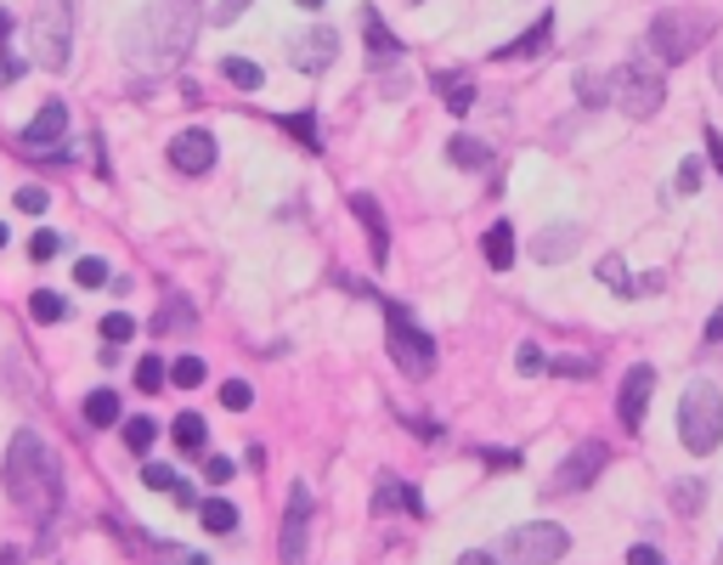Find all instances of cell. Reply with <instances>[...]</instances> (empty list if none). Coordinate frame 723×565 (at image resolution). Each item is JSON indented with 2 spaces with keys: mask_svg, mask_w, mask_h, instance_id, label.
<instances>
[{
  "mask_svg": "<svg viewBox=\"0 0 723 565\" xmlns=\"http://www.w3.org/2000/svg\"><path fill=\"white\" fill-rule=\"evenodd\" d=\"M199 28H204V0H147L125 35V62L137 74V85L181 69Z\"/></svg>",
  "mask_w": 723,
  "mask_h": 565,
  "instance_id": "cell-1",
  "label": "cell"
},
{
  "mask_svg": "<svg viewBox=\"0 0 723 565\" xmlns=\"http://www.w3.org/2000/svg\"><path fill=\"white\" fill-rule=\"evenodd\" d=\"M7 497L35 520L40 531H51V520L62 515V470L51 447L40 442V429H17L7 447Z\"/></svg>",
  "mask_w": 723,
  "mask_h": 565,
  "instance_id": "cell-2",
  "label": "cell"
},
{
  "mask_svg": "<svg viewBox=\"0 0 723 565\" xmlns=\"http://www.w3.org/2000/svg\"><path fill=\"white\" fill-rule=\"evenodd\" d=\"M566 554H571V531L560 520H525L486 549L491 565H560Z\"/></svg>",
  "mask_w": 723,
  "mask_h": 565,
  "instance_id": "cell-3",
  "label": "cell"
},
{
  "mask_svg": "<svg viewBox=\"0 0 723 565\" xmlns=\"http://www.w3.org/2000/svg\"><path fill=\"white\" fill-rule=\"evenodd\" d=\"M678 442L696 458H712L723 447V390L712 379H696L678 396Z\"/></svg>",
  "mask_w": 723,
  "mask_h": 565,
  "instance_id": "cell-4",
  "label": "cell"
},
{
  "mask_svg": "<svg viewBox=\"0 0 723 565\" xmlns=\"http://www.w3.org/2000/svg\"><path fill=\"white\" fill-rule=\"evenodd\" d=\"M712 35H718L712 12H701V7H667V12H655V23H650V51L678 69V62H689Z\"/></svg>",
  "mask_w": 723,
  "mask_h": 565,
  "instance_id": "cell-5",
  "label": "cell"
},
{
  "mask_svg": "<svg viewBox=\"0 0 723 565\" xmlns=\"http://www.w3.org/2000/svg\"><path fill=\"white\" fill-rule=\"evenodd\" d=\"M28 51L46 74H69L74 57V0H40L35 23H28Z\"/></svg>",
  "mask_w": 723,
  "mask_h": 565,
  "instance_id": "cell-6",
  "label": "cell"
},
{
  "mask_svg": "<svg viewBox=\"0 0 723 565\" xmlns=\"http://www.w3.org/2000/svg\"><path fill=\"white\" fill-rule=\"evenodd\" d=\"M384 345H390V362H396L407 379L436 374V340L413 322V311L402 301H384Z\"/></svg>",
  "mask_w": 723,
  "mask_h": 565,
  "instance_id": "cell-7",
  "label": "cell"
},
{
  "mask_svg": "<svg viewBox=\"0 0 723 565\" xmlns=\"http://www.w3.org/2000/svg\"><path fill=\"white\" fill-rule=\"evenodd\" d=\"M611 103L628 119H655L667 103L662 69H650V62H621V69H611Z\"/></svg>",
  "mask_w": 723,
  "mask_h": 565,
  "instance_id": "cell-8",
  "label": "cell"
},
{
  "mask_svg": "<svg viewBox=\"0 0 723 565\" xmlns=\"http://www.w3.org/2000/svg\"><path fill=\"white\" fill-rule=\"evenodd\" d=\"M605 463H611V447L600 436H588L577 442L560 463H554V475L543 481V497H571V492H588L600 475H605Z\"/></svg>",
  "mask_w": 723,
  "mask_h": 565,
  "instance_id": "cell-9",
  "label": "cell"
},
{
  "mask_svg": "<svg viewBox=\"0 0 723 565\" xmlns=\"http://www.w3.org/2000/svg\"><path fill=\"white\" fill-rule=\"evenodd\" d=\"M311 520H317V497H311L306 481H294L288 504H283V538H277L283 565H306L311 560Z\"/></svg>",
  "mask_w": 723,
  "mask_h": 565,
  "instance_id": "cell-10",
  "label": "cell"
},
{
  "mask_svg": "<svg viewBox=\"0 0 723 565\" xmlns=\"http://www.w3.org/2000/svg\"><path fill=\"white\" fill-rule=\"evenodd\" d=\"M334 57H340V28H328V23H311L300 40L288 46V62L300 74H322V69H334Z\"/></svg>",
  "mask_w": 723,
  "mask_h": 565,
  "instance_id": "cell-11",
  "label": "cell"
},
{
  "mask_svg": "<svg viewBox=\"0 0 723 565\" xmlns=\"http://www.w3.org/2000/svg\"><path fill=\"white\" fill-rule=\"evenodd\" d=\"M650 396H655V368H650V362H639V368L621 374V390H616V419H621V429H639L644 424Z\"/></svg>",
  "mask_w": 723,
  "mask_h": 565,
  "instance_id": "cell-12",
  "label": "cell"
},
{
  "mask_svg": "<svg viewBox=\"0 0 723 565\" xmlns=\"http://www.w3.org/2000/svg\"><path fill=\"white\" fill-rule=\"evenodd\" d=\"M170 164L181 176H204L210 164H215V137L204 125H187V130H176L170 137Z\"/></svg>",
  "mask_w": 723,
  "mask_h": 565,
  "instance_id": "cell-13",
  "label": "cell"
},
{
  "mask_svg": "<svg viewBox=\"0 0 723 565\" xmlns=\"http://www.w3.org/2000/svg\"><path fill=\"white\" fill-rule=\"evenodd\" d=\"M362 40H368V62H374V69H402V62H407V40L390 35L379 7H362Z\"/></svg>",
  "mask_w": 723,
  "mask_h": 565,
  "instance_id": "cell-14",
  "label": "cell"
},
{
  "mask_svg": "<svg viewBox=\"0 0 723 565\" xmlns=\"http://www.w3.org/2000/svg\"><path fill=\"white\" fill-rule=\"evenodd\" d=\"M600 283H611L621 301H639V294H655V289H667V272H628V260L621 255H605L600 260Z\"/></svg>",
  "mask_w": 723,
  "mask_h": 565,
  "instance_id": "cell-15",
  "label": "cell"
},
{
  "mask_svg": "<svg viewBox=\"0 0 723 565\" xmlns=\"http://www.w3.org/2000/svg\"><path fill=\"white\" fill-rule=\"evenodd\" d=\"M351 215L368 226V255H374V266H390V221L379 210V198L374 192H351Z\"/></svg>",
  "mask_w": 723,
  "mask_h": 565,
  "instance_id": "cell-16",
  "label": "cell"
},
{
  "mask_svg": "<svg viewBox=\"0 0 723 565\" xmlns=\"http://www.w3.org/2000/svg\"><path fill=\"white\" fill-rule=\"evenodd\" d=\"M62 137H69V108L62 103H46L35 119L23 125V148H35V153H51Z\"/></svg>",
  "mask_w": 723,
  "mask_h": 565,
  "instance_id": "cell-17",
  "label": "cell"
},
{
  "mask_svg": "<svg viewBox=\"0 0 723 565\" xmlns=\"http://www.w3.org/2000/svg\"><path fill=\"white\" fill-rule=\"evenodd\" d=\"M430 85H436V96L447 103L452 119H464L475 108V74L470 69H441V74H430Z\"/></svg>",
  "mask_w": 723,
  "mask_h": 565,
  "instance_id": "cell-18",
  "label": "cell"
},
{
  "mask_svg": "<svg viewBox=\"0 0 723 565\" xmlns=\"http://www.w3.org/2000/svg\"><path fill=\"white\" fill-rule=\"evenodd\" d=\"M548 40H554V12H543L537 23H525V35L509 40V46H498V51H491V62H525V57H543Z\"/></svg>",
  "mask_w": 723,
  "mask_h": 565,
  "instance_id": "cell-19",
  "label": "cell"
},
{
  "mask_svg": "<svg viewBox=\"0 0 723 565\" xmlns=\"http://www.w3.org/2000/svg\"><path fill=\"white\" fill-rule=\"evenodd\" d=\"M577 244H582V226H577V221H560V226H543V232H537L532 255H537L543 266H560V260L577 255Z\"/></svg>",
  "mask_w": 723,
  "mask_h": 565,
  "instance_id": "cell-20",
  "label": "cell"
},
{
  "mask_svg": "<svg viewBox=\"0 0 723 565\" xmlns=\"http://www.w3.org/2000/svg\"><path fill=\"white\" fill-rule=\"evenodd\" d=\"M374 515H407V520H424V497H418L407 481L384 475V481H379V497H374Z\"/></svg>",
  "mask_w": 723,
  "mask_h": 565,
  "instance_id": "cell-21",
  "label": "cell"
},
{
  "mask_svg": "<svg viewBox=\"0 0 723 565\" xmlns=\"http://www.w3.org/2000/svg\"><path fill=\"white\" fill-rule=\"evenodd\" d=\"M481 255H486L491 272H509V266H514V226L509 221H491L486 238H481Z\"/></svg>",
  "mask_w": 723,
  "mask_h": 565,
  "instance_id": "cell-22",
  "label": "cell"
},
{
  "mask_svg": "<svg viewBox=\"0 0 723 565\" xmlns=\"http://www.w3.org/2000/svg\"><path fill=\"white\" fill-rule=\"evenodd\" d=\"M142 486H153V492H170L181 509H192V504H199V492H192V486H187V481L170 470V463H147V470H142Z\"/></svg>",
  "mask_w": 723,
  "mask_h": 565,
  "instance_id": "cell-23",
  "label": "cell"
},
{
  "mask_svg": "<svg viewBox=\"0 0 723 565\" xmlns=\"http://www.w3.org/2000/svg\"><path fill=\"white\" fill-rule=\"evenodd\" d=\"M571 91L582 108H611V69H577Z\"/></svg>",
  "mask_w": 723,
  "mask_h": 565,
  "instance_id": "cell-24",
  "label": "cell"
},
{
  "mask_svg": "<svg viewBox=\"0 0 723 565\" xmlns=\"http://www.w3.org/2000/svg\"><path fill=\"white\" fill-rule=\"evenodd\" d=\"M447 158L458 164V170H491V164H498V153H491L486 142H475V137H452Z\"/></svg>",
  "mask_w": 723,
  "mask_h": 565,
  "instance_id": "cell-25",
  "label": "cell"
},
{
  "mask_svg": "<svg viewBox=\"0 0 723 565\" xmlns=\"http://www.w3.org/2000/svg\"><path fill=\"white\" fill-rule=\"evenodd\" d=\"M119 419H125V402H119L114 390H91V396H85V424H91V429H114Z\"/></svg>",
  "mask_w": 723,
  "mask_h": 565,
  "instance_id": "cell-26",
  "label": "cell"
},
{
  "mask_svg": "<svg viewBox=\"0 0 723 565\" xmlns=\"http://www.w3.org/2000/svg\"><path fill=\"white\" fill-rule=\"evenodd\" d=\"M701 497H707V486H701L696 475H684V481L667 486V504L678 509V520H696V515H701Z\"/></svg>",
  "mask_w": 723,
  "mask_h": 565,
  "instance_id": "cell-27",
  "label": "cell"
},
{
  "mask_svg": "<svg viewBox=\"0 0 723 565\" xmlns=\"http://www.w3.org/2000/svg\"><path fill=\"white\" fill-rule=\"evenodd\" d=\"M277 125H283L306 153H322V125H317V114H277Z\"/></svg>",
  "mask_w": 723,
  "mask_h": 565,
  "instance_id": "cell-28",
  "label": "cell"
},
{
  "mask_svg": "<svg viewBox=\"0 0 723 565\" xmlns=\"http://www.w3.org/2000/svg\"><path fill=\"white\" fill-rule=\"evenodd\" d=\"M176 328H192V306H187V294H164V311L153 317V334H176Z\"/></svg>",
  "mask_w": 723,
  "mask_h": 565,
  "instance_id": "cell-29",
  "label": "cell"
},
{
  "mask_svg": "<svg viewBox=\"0 0 723 565\" xmlns=\"http://www.w3.org/2000/svg\"><path fill=\"white\" fill-rule=\"evenodd\" d=\"M221 74L233 80L238 91H260V85H266V69H260L254 57H221Z\"/></svg>",
  "mask_w": 723,
  "mask_h": 565,
  "instance_id": "cell-30",
  "label": "cell"
},
{
  "mask_svg": "<svg viewBox=\"0 0 723 565\" xmlns=\"http://www.w3.org/2000/svg\"><path fill=\"white\" fill-rule=\"evenodd\" d=\"M199 520H204V531H215V538H233V531H238V509L226 504V497H210V504H199Z\"/></svg>",
  "mask_w": 723,
  "mask_h": 565,
  "instance_id": "cell-31",
  "label": "cell"
},
{
  "mask_svg": "<svg viewBox=\"0 0 723 565\" xmlns=\"http://www.w3.org/2000/svg\"><path fill=\"white\" fill-rule=\"evenodd\" d=\"M170 436H176V447H181V452H204V447H210V424H204L199 413H181Z\"/></svg>",
  "mask_w": 723,
  "mask_h": 565,
  "instance_id": "cell-32",
  "label": "cell"
},
{
  "mask_svg": "<svg viewBox=\"0 0 723 565\" xmlns=\"http://www.w3.org/2000/svg\"><path fill=\"white\" fill-rule=\"evenodd\" d=\"M28 317H35V322H62V317H69V301L51 294V289H35V294H28Z\"/></svg>",
  "mask_w": 723,
  "mask_h": 565,
  "instance_id": "cell-33",
  "label": "cell"
},
{
  "mask_svg": "<svg viewBox=\"0 0 723 565\" xmlns=\"http://www.w3.org/2000/svg\"><path fill=\"white\" fill-rule=\"evenodd\" d=\"M164 379H170V385H181V390L204 385V356H176L170 368H164Z\"/></svg>",
  "mask_w": 723,
  "mask_h": 565,
  "instance_id": "cell-34",
  "label": "cell"
},
{
  "mask_svg": "<svg viewBox=\"0 0 723 565\" xmlns=\"http://www.w3.org/2000/svg\"><path fill=\"white\" fill-rule=\"evenodd\" d=\"M147 554H153V565H210L204 554H192L181 543H153V538H147Z\"/></svg>",
  "mask_w": 723,
  "mask_h": 565,
  "instance_id": "cell-35",
  "label": "cell"
},
{
  "mask_svg": "<svg viewBox=\"0 0 723 565\" xmlns=\"http://www.w3.org/2000/svg\"><path fill=\"white\" fill-rule=\"evenodd\" d=\"M221 408H226V413H249V408H254L249 379H226V385H221Z\"/></svg>",
  "mask_w": 723,
  "mask_h": 565,
  "instance_id": "cell-36",
  "label": "cell"
},
{
  "mask_svg": "<svg viewBox=\"0 0 723 565\" xmlns=\"http://www.w3.org/2000/svg\"><path fill=\"white\" fill-rule=\"evenodd\" d=\"M153 436H158V424H153V419H125V447H130V452H147Z\"/></svg>",
  "mask_w": 723,
  "mask_h": 565,
  "instance_id": "cell-37",
  "label": "cell"
},
{
  "mask_svg": "<svg viewBox=\"0 0 723 565\" xmlns=\"http://www.w3.org/2000/svg\"><path fill=\"white\" fill-rule=\"evenodd\" d=\"M164 368H170V362H158V356H142V362H137V390L158 396V390H164Z\"/></svg>",
  "mask_w": 723,
  "mask_h": 565,
  "instance_id": "cell-38",
  "label": "cell"
},
{
  "mask_svg": "<svg viewBox=\"0 0 723 565\" xmlns=\"http://www.w3.org/2000/svg\"><path fill=\"white\" fill-rule=\"evenodd\" d=\"M74 283H80V289H103V283H108V260H96V255L74 260Z\"/></svg>",
  "mask_w": 723,
  "mask_h": 565,
  "instance_id": "cell-39",
  "label": "cell"
},
{
  "mask_svg": "<svg viewBox=\"0 0 723 565\" xmlns=\"http://www.w3.org/2000/svg\"><path fill=\"white\" fill-rule=\"evenodd\" d=\"M130 334H137V317H130V311H108L103 317V340L119 351V340H130Z\"/></svg>",
  "mask_w": 723,
  "mask_h": 565,
  "instance_id": "cell-40",
  "label": "cell"
},
{
  "mask_svg": "<svg viewBox=\"0 0 723 565\" xmlns=\"http://www.w3.org/2000/svg\"><path fill=\"white\" fill-rule=\"evenodd\" d=\"M514 368H520L525 379H537V374H548V356H543V345H532V340H525V345L514 351Z\"/></svg>",
  "mask_w": 723,
  "mask_h": 565,
  "instance_id": "cell-41",
  "label": "cell"
},
{
  "mask_svg": "<svg viewBox=\"0 0 723 565\" xmlns=\"http://www.w3.org/2000/svg\"><path fill=\"white\" fill-rule=\"evenodd\" d=\"M12 204H17L23 215H46V210H51V192H46V187H17Z\"/></svg>",
  "mask_w": 723,
  "mask_h": 565,
  "instance_id": "cell-42",
  "label": "cell"
},
{
  "mask_svg": "<svg viewBox=\"0 0 723 565\" xmlns=\"http://www.w3.org/2000/svg\"><path fill=\"white\" fill-rule=\"evenodd\" d=\"M548 374H566V379H588V374H594V356H560V362H548Z\"/></svg>",
  "mask_w": 723,
  "mask_h": 565,
  "instance_id": "cell-43",
  "label": "cell"
},
{
  "mask_svg": "<svg viewBox=\"0 0 723 565\" xmlns=\"http://www.w3.org/2000/svg\"><path fill=\"white\" fill-rule=\"evenodd\" d=\"M233 475H238V463H233V458H204V481H210V486H226Z\"/></svg>",
  "mask_w": 723,
  "mask_h": 565,
  "instance_id": "cell-44",
  "label": "cell"
},
{
  "mask_svg": "<svg viewBox=\"0 0 723 565\" xmlns=\"http://www.w3.org/2000/svg\"><path fill=\"white\" fill-rule=\"evenodd\" d=\"M62 244H57V232H35V238H28V260H51Z\"/></svg>",
  "mask_w": 723,
  "mask_h": 565,
  "instance_id": "cell-45",
  "label": "cell"
},
{
  "mask_svg": "<svg viewBox=\"0 0 723 565\" xmlns=\"http://www.w3.org/2000/svg\"><path fill=\"white\" fill-rule=\"evenodd\" d=\"M673 187H678V192H701V164H696V158H684V164H678V181H673Z\"/></svg>",
  "mask_w": 723,
  "mask_h": 565,
  "instance_id": "cell-46",
  "label": "cell"
},
{
  "mask_svg": "<svg viewBox=\"0 0 723 565\" xmlns=\"http://www.w3.org/2000/svg\"><path fill=\"white\" fill-rule=\"evenodd\" d=\"M628 565H667V554L655 549V543H633L628 549Z\"/></svg>",
  "mask_w": 723,
  "mask_h": 565,
  "instance_id": "cell-47",
  "label": "cell"
},
{
  "mask_svg": "<svg viewBox=\"0 0 723 565\" xmlns=\"http://www.w3.org/2000/svg\"><path fill=\"white\" fill-rule=\"evenodd\" d=\"M249 7H254V0H215V23H238Z\"/></svg>",
  "mask_w": 723,
  "mask_h": 565,
  "instance_id": "cell-48",
  "label": "cell"
},
{
  "mask_svg": "<svg viewBox=\"0 0 723 565\" xmlns=\"http://www.w3.org/2000/svg\"><path fill=\"white\" fill-rule=\"evenodd\" d=\"M707 158H712V170L723 176V130H712V125H707Z\"/></svg>",
  "mask_w": 723,
  "mask_h": 565,
  "instance_id": "cell-49",
  "label": "cell"
},
{
  "mask_svg": "<svg viewBox=\"0 0 723 565\" xmlns=\"http://www.w3.org/2000/svg\"><path fill=\"white\" fill-rule=\"evenodd\" d=\"M486 463H498V470H520V452H498V447H481Z\"/></svg>",
  "mask_w": 723,
  "mask_h": 565,
  "instance_id": "cell-50",
  "label": "cell"
},
{
  "mask_svg": "<svg viewBox=\"0 0 723 565\" xmlns=\"http://www.w3.org/2000/svg\"><path fill=\"white\" fill-rule=\"evenodd\" d=\"M718 345H723V306L707 317V351H718Z\"/></svg>",
  "mask_w": 723,
  "mask_h": 565,
  "instance_id": "cell-51",
  "label": "cell"
},
{
  "mask_svg": "<svg viewBox=\"0 0 723 565\" xmlns=\"http://www.w3.org/2000/svg\"><path fill=\"white\" fill-rule=\"evenodd\" d=\"M17 74H23V62H17V57H7V51H0V85H12Z\"/></svg>",
  "mask_w": 723,
  "mask_h": 565,
  "instance_id": "cell-52",
  "label": "cell"
},
{
  "mask_svg": "<svg viewBox=\"0 0 723 565\" xmlns=\"http://www.w3.org/2000/svg\"><path fill=\"white\" fill-rule=\"evenodd\" d=\"M452 565H491V560H486V549H470V554H458Z\"/></svg>",
  "mask_w": 723,
  "mask_h": 565,
  "instance_id": "cell-53",
  "label": "cell"
},
{
  "mask_svg": "<svg viewBox=\"0 0 723 565\" xmlns=\"http://www.w3.org/2000/svg\"><path fill=\"white\" fill-rule=\"evenodd\" d=\"M7 40H12V17L0 12V51H7Z\"/></svg>",
  "mask_w": 723,
  "mask_h": 565,
  "instance_id": "cell-54",
  "label": "cell"
},
{
  "mask_svg": "<svg viewBox=\"0 0 723 565\" xmlns=\"http://www.w3.org/2000/svg\"><path fill=\"white\" fill-rule=\"evenodd\" d=\"M0 565H23V554H17V549H7V554H0Z\"/></svg>",
  "mask_w": 723,
  "mask_h": 565,
  "instance_id": "cell-55",
  "label": "cell"
},
{
  "mask_svg": "<svg viewBox=\"0 0 723 565\" xmlns=\"http://www.w3.org/2000/svg\"><path fill=\"white\" fill-rule=\"evenodd\" d=\"M294 7H306V12H317V7H322V0H294Z\"/></svg>",
  "mask_w": 723,
  "mask_h": 565,
  "instance_id": "cell-56",
  "label": "cell"
},
{
  "mask_svg": "<svg viewBox=\"0 0 723 565\" xmlns=\"http://www.w3.org/2000/svg\"><path fill=\"white\" fill-rule=\"evenodd\" d=\"M0 249H7V226H0Z\"/></svg>",
  "mask_w": 723,
  "mask_h": 565,
  "instance_id": "cell-57",
  "label": "cell"
},
{
  "mask_svg": "<svg viewBox=\"0 0 723 565\" xmlns=\"http://www.w3.org/2000/svg\"><path fill=\"white\" fill-rule=\"evenodd\" d=\"M718 565H723V549H718Z\"/></svg>",
  "mask_w": 723,
  "mask_h": 565,
  "instance_id": "cell-58",
  "label": "cell"
}]
</instances>
